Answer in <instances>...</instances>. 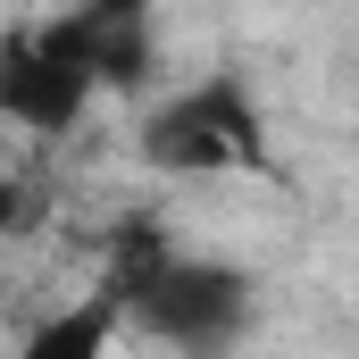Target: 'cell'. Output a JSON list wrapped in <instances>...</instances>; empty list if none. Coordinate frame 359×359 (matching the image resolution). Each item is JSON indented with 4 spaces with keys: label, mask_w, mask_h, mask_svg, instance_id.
<instances>
[{
    "label": "cell",
    "mask_w": 359,
    "mask_h": 359,
    "mask_svg": "<svg viewBox=\"0 0 359 359\" xmlns=\"http://www.w3.org/2000/svg\"><path fill=\"white\" fill-rule=\"evenodd\" d=\"M142 159L159 176H226V168H251L259 159V117L234 84L209 92H176L142 117Z\"/></svg>",
    "instance_id": "1"
},
{
    "label": "cell",
    "mask_w": 359,
    "mask_h": 359,
    "mask_svg": "<svg viewBox=\"0 0 359 359\" xmlns=\"http://www.w3.org/2000/svg\"><path fill=\"white\" fill-rule=\"evenodd\" d=\"M100 92V67L84 59V42L50 17V25H25L0 59V100L25 134H67L84 117V100Z\"/></svg>",
    "instance_id": "2"
},
{
    "label": "cell",
    "mask_w": 359,
    "mask_h": 359,
    "mask_svg": "<svg viewBox=\"0 0 359 359\" xmlns=\"http://www.w3.org/2000/svg\"><path fill=\"white\" fill-rule=\"evenodd\" d=\"M59 25L84 42L100 84H142V67H151V0H76Z\"/></svg>",
    "instance_id": "3"
}]
</instances>
